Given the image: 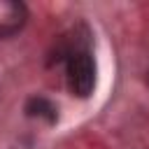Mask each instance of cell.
Masks as SVG:
<instances>
[{"label": "cell", "mask_w": 149, "mask_h": 149, "mask_svg": "<svg viewBox=\"0 0 149 149\" xmlns=\"http://www.w3.org/2000/svg\"><path fill=\"white\" fill-rule=\"evenodd\" d=\"M28 21V9L16 0H0V37L16 35Z\"/></svg>", "instance_id": "7a4b0ae2"}, {"label": "cell", "mask_w": 149, "mask_h": 149, "mask_svg": "<svg viewBox=\"0 0 149 149\" xmlns=\"http://www.w3.org/2000/svg\"><path fill=\"white\" fill-rule=\"evenodd\" d=\"M26 112H28V116H40V119H47V121L56 119V107L47 98H30L28 105H26Z\"/></svg>", "instance_id": "3957f363"}, {"label": "cell", "mask_w": 149, "mask_h": 149, "mask_svg": "<svg viewBox=\"0 0 149 149\" xmlns=\"http://www.w3.org/2000/svg\"><path fill=\"white\" fill-rule=\"evenodd\" d=\"M65 77L74 95L86 98L95 86V63L88 49L74 47L65 54Z\"/></svg>", "instance_id": "6da1fadb"}]
</instances>
